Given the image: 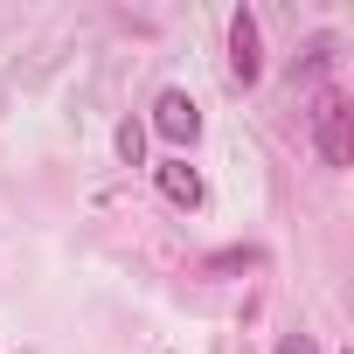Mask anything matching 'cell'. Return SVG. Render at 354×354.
Segmentation results:
<instances>
[{
	"mask_svg": "<svg viewBox=\"0 0 354 354\" xmlns=\"http://www.w3.org/2000/svg\"><path fill=\"white\" fill-rule=\"evenodd\" d=\"M313 139H319V160L326 167H354V104L340 91H326L313 104Z\"/></svg>",
	"mask_w": 354,
	"mask_h": 354,
	"instance_id": "obj_1",
	"label": "cell"
},
{
	"mask_svg": "<svg viewBox=\"0 0 354 354\" xmlns=\"http://www.w3.org/2000/svg\"><path fill=\"white\" fill-rule=\"evenodd\" d=\"M153 132H160L167 146H195V139H202V104H195L188 91H160V97H153Z\"/></svg>",
	"mask_w": 354,
	"mask_h": 354,
	"instance_id": "obj_2",
	"label": "cell"
},
{
	"mask_svg": "<svg viewBox=\"0 0 354 354\" xmlns=\"http://www.w3.org/2000/svg\"><path fill=\"white\" fill-rule=\"evenodd\" d=\"M230 77L236 84H257L264 77V35H257V15L250 8L230 15Z\"/></svg>",
	"mask_w": 354,
	"mask_h": 354,
	"instance_id": "obj_3",
	"label": "cell"
},
{
	"mask_svg": "<svg viewBox=\"0 0 354 354\" xmlns=\"http://www.w3.org/2000/svg\"><path fill=\"white\" fill-rule=\"evenodd\" d=\"M153 181H160V195H167L174 209H202V174H195L188 160H160Z\"/></svg>",
	"mask_w": 354,
	"mask_h": 354,
	"instance_id": "obj_4",
	"label": "cell"
},
{
	"mask_svg": "<svg viewBox=\"0 0 354 354\" xmlns=\"http://www.w3.org/2000/svg\"><path fill=\"white\" fill-rule=\"evenodd\" d=\"M118 160H125V167H139V160H146V125H139V118H125V125H118Z\"/></svg>",
	"mask_w": 354,
	"mask_h": 354,
	"instance_id": "obj_5",
	"label": "cell"
},
{
	"mask_svg": "<svg viewBox=\"0 0 354 354\" xmlns=\"http://www.w3.org/2000/svg\"><path fill=\"white\" fill-rule=\"evenodd\" d=\"M326 63H333V42L319 35V42H306V56H299V77H319Z\"/></svg>",
	"mask_w": 354,
	"mask_h": 354,
	"instance_id": "obj_6",
	"label": "cell"
},
{
	"mask_svg": "<svg viewBox=\"0 0 354 354\" xmlns=\"http://www.w3.org/2000/svg\"><path fill=\"white\" fill-rule=\"evenodd\" d=\"M250 264H257V250H250V243H243V250H216V257H209V271H250Z\"/></svg>",
	"mask_w": 354,
	"mask_h": 354,
	"instance_id": "obj_7",
	"label": "cell"
},
{
	"mask_svg": "<svg viewBox=\"0 0 354 354\" xmlns=\"http://www.w3.org/2000/svg\"><path fill=\"white\" fill-rule=\"evenodd\" d=\"M278 354H313V340H306V333H285V340H278Z\"/></svg>",
	"mask_w": 354,
	"mask_h": 354,
	"instance_id": "obj_8",
	"label": "cell"
}]
</instances>
